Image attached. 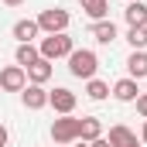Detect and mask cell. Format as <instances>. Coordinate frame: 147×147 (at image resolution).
<instances>
[{
  "label": "cell",
  "instance_id": "4316f807",
  "mask_svg": "<svg viewBox=\"0 0 147 147\" xmlns=\"http://www.w3.org/2000/svg\"><path fill=\"white\" fill-rule=\"evenodd\" d=\"M127 3H130V0H127Z\"/></svg>",
  "mask_w": 147,
  "mask_h": 147
},
{
  "label": "cell",
  "instance_id": "d4e9b609",
  "mask_svg": "<svg viewBox=\"0 0 147 147\" xmlns=\"http://www.w3.org/2000/svg\"><path fill=\"white\" fill-rule=\"evenodd\" d=\"M72 147H89V144H86V140H82V144H79V140H75V144H72Z\"/></svg>",
  "mask_w": 147,
  "mask_h": 147
},
{
  "label": "cell",
  "instance_id": "9a60e30c",
  "mask_svg": "<svg viewBox=\"0 0 147 147\" xmlns=\"http://www.w3.org/2000/svg\"><path fill=\"white\" fill-rule=\"evenodd\" d=\"M127 72H130V79H144L147 75V51H134L127 58Z\"/></svg>",
  "mask_w": 147,
  "mask_h": 147
},
{
  "label": "cell",
  "instance_id": "5b68a950",
  "mask_svg": "<svg viewBox=\"0 0 147 147\" xmlns=\"http://www.w3.org/2000/svg\"><path fill=\"white\" fill-rule=\"evenodd\" d=\"M28 86V72L21 69V65H7L3 72H0V89L3 92H21Z\"/></svg>",
  "mask_w": 147,
  "mask_h": 147
},
{
  "label": "cell",
  "instance_id": "484cf974",
  "mask_svg": "<svg viewBox=\"0 0 147 147\" xmlns=\"http://www.w3.org/2000/svg\"><path fill=\"white\" fill-rule=\"evenodd\" d=\"M55 147H72V144H55Z\"/></svg>",
  "mask_w": 147,
  "mask_h": 147
},
{
  "label": "cell",
  "instance_id": "7402d4cb",
  "mask_svg": "<svg viewBox=\"0 0 147 147\" xmlns=\"http://www.w3.org/2000/svg\"><path fill=\"white\" fill-rule=\"evenodd\" d=\"M89 147H110V140H106V137H99V140H92Z\"/></svg>",
  "mask_w": 147,
  "mask_h": 147
},
{
  "label": "cell",
  "instance_id": "8992f818",
  "mask_svg": "<svg viewBox=\"0 0 147 147\" xmlns=\"http://www.w3.org/2000/svg\"><path fill=\"white\" fill-rule=\"evenodd\" d=\"M48 106L55 113H62V116H69L75 110V92L72 89H65V86H58L55 92H48Z\"/></svg>",
  "mask_w": 147,
  "mask_h": 147
},
{
  "label": "cell",
  "instance_id": "7a4b0ae2",
  "mask_svg": "<svg viewBox=\"0 0 147 147\" xmlns=\"http://www.w3.org/2000/svg\"><path fill=\"white\" fill-rule=\"evenodd\" d=\"M38 51H41V58L55 62V58H69V55L75 51V45H72V38L62 31V34H48V38H41Z\"/></svg>",
  "mask_w": 147,
  "mask_h": 147
},
{
  "label": "cell",
  "instance_id": "603a6c76",
  "mask_svg": "<svg viewBox=\"0 0 147 147\" xmlns=\"http://www.w3.org/2000/svg\"><path fill=\"white\" fill-rule=\"evenodd\" d=\"M140 140L147 144V120H144V130H140Z\"/></svg>",
  "mask_w": 147,
  "mask_h": 147
},
{
  "label": "cell",
  "instance_id": "8fae6325",
  "mask_svg": "<svg viewBox=\"0 0 147 147\" xmlns=\"http://www.w3.org/2000/svg\"><path fill=\"white\" fill-rule=\"evenodd\" d=\"M110 92L120 99V103H134V99L140 96V89H137V79H130V75H127V79H120V82L113 86Z\"/></svg>",
  "mask_w": 147,
  "mask_h": 147
},
{
  "label": "cell",
  "instance_id": "ba28073f",
  "mask_svg": "<svg viewBox=\"0 0 147 147\" xmlns=\"http://www.w3.org/2000/svg\"><path fill=\"white\" fill-rule=\"evenodd\" d=\"M21 99H24L28 110H45V106H48V92H45V86H24V89H21Z\"/></svg>",
  "mask_w": 147,
  "mask_h": 147
},
{
  "label": "cell",
  "instance_id": "2e32d148",
  "mask_svg": "<svg viewBox=\"0 0 147 147\" xmlns=\"http://www.w3.org/2000/svg\"><path fill=\"white\" fill-rule=\"evenodd\" d=\"M82 3V14H89L92 21H103L110 14V0H79Z\"/></svg>",
  "mask_w": 147,
  "mask_h": 147
},
{
  "label": "cell",
  "instance_id": "277c9868",
  "mask_svg": "<svg viewBox=\"0 0 147 147\" xmlns=\"http://www.w3.org/2000/svg\"><path fill=\"white\" fill-rule=\"evenodd\" d=\"M51 140L55 144H75L79 140V120H75L72 113L69 116H58L51 123Z\"/></svg>",
  "mask_w": 147,
  "mask_h": 147
},
{
  "label": "cell",
  "instance_id": "ffe728a7",
  "mask_svg": "<svg viewBox=\"0 0 147 147\" xmlns=\"http://www.w3.org/2000/svg\"><path fill=\"white\" fill-rule=\"evenodd\" d=\"M134 103H137V113H140V116L147 120V92H140V96H137Z\"/></svg>",
  "mask_w": 147,
  "mask_h": 147
},
{
  "label": "cell",
  "instance_id": "6da1fadb",
  "mask_svg": "<svg viewBox=\"0 0 147 147\" xmlns=\"http://www.w3.org/2000/svg\"><path fill=\"white\" fill-rule=\"evenodd\" d=\"M96 69H99V58H96V51H89V48H75L72 55H69V72L75 79H96Z\"/></svg>",
  "mask_w": 147,
  "mask_h": 147
},
{
  "label": "cell",
  "instance_id": "44dd1931",
  "mask_svg": "<svg viewBox=\"0 0 147 147\" xmlns=\"http://www.w3.org/2000/svg\"><path fill=\"white\" fill-rule=\"evenodd\" d=\"M0 147H7V127L0 123Z\"/></svg>",
  "mask_w": 147,
  "mask_h": 147
},
{
  "label": "cell",
  "instance_id": "d6986e66",
  "mask_svg": "<svg viewBox=\"0 0 147 147\" xmlns=\"http://www.w3.org/2000/svg\"><path fill=\"white\" fill-rule=\"evenodd\" d=\"M127 41L134 45V51H144L147 48V28H130L127 31Z\"/></svg>",
  "mask_w": 147,
  "mask_h": 147
},
{
  "label": "cell",
  "instance_id": "cb8c5ba5",
  "mask_svg": "<svg viewBox=\"0 0 147 147\" xmlns=\"http://www.w3.org/2000/svg\"><path fill=\"white\" fill-rule=\"evenodd\" d=\"M3 3H7V7H17V3H24V0H3Z\"/></svg>",
  "mask_w": 147,
  "mask_h": 147
},
{
  "label": "cell",
  "instance_id": "52a82bcc",
  "mask_svg": "<svg viewBox=\"0 0 147 147\" xmlns=\"http://www.w3.org/2000/svg\"><path fill=\"white\" fill-rule=\"evenodd\" d=\"M110 147H140V140H137V134L134 130H127L123 123H116V127H110Z\"/></svg>",
  "mask_w": 147,
  "mask_h": 147
},
{
  "label": "cell",
  "instance_id": "3957f363",
  "mask_svg": "<svg viewBox=\"0 0 147 147\" xmlns=\"http://www.w3.org/2000/svg\"><path fill=\"white\" fill-rule=\"evenodd\" d=\"M38 28L48 31V34H62V31L69 28V10H62V7L41 10V14H38Z\"/></svg>",
  "mask_w": 147,
  "mask_h": 147
},
{
  "label": "cell",
  "instance_id": "e0dca14e",
  "mask_svg": "<svg viewBox=\"0 0 147 147\" xmlns=\"http://www.w3.org/2000/svg\"><path fill=\"white\" fill-rule=\"evenodd\" d=\"M14 58H17L21 69H28V65H34L38 58H41V51H38L34 45H17V55H14Z\"/></svg>",
  "mask_w": 147,
  "mask_h": 147
},
{
  "label": "cell",
  "instance_id": "5bb4252c",
  "mask_svg": "<svg viewBox=\"0 0 147 147\" xmlns=\"http://www.w3.org/2000/svg\"><path fill=\"white\" fill-rule=\"evenodd\" d=\"M38 31H41L38 21H17V24H14V38H17L21 45H31V41L38 38Z\"/></svg>",
  "mask_w": 147,
  "mask_h": 147
},
{
  "label": "cell",
  "instance_id": "7c38bea8",
  "mask_svg": "<svg viewBox=\"0 0 147 147\" xmlns=\"http://www.w3.org/2000/svg\"><path fill=\"white\" fill-rule=\"evenodd\" d=\"M123 17H127V24H130V28H147V3L130 0V3H127V10H123Z\"/></svg>",
  "mask_w": 147,
  "mask_h": 147
},
{
  "label": "cell",
  "instance_id": "ac0fdd59",
  "mask_svg": "<svg viewBox=\"0 0 147 147\" xmlns=\"http://www.w3.org/2000/svg\"><path fill=\"white\" fill-rule=\"evenodd\" d=\"M86 96H89V99H106V96H110V86H106L103 79H89V82H86Z\"/></svg>",
  "mask_w": 147,
  "mask_h": 147
},
{
  "label": "cell",
  "instance_id": "30bf717a",
  "mask_svg": "<svg viewBox=\"0 0 147 147\" xmlns=\"http://www.w3.org/2000/svg\"><path fill=\"white\" fill-rule=\"evenodd\" d=\"M89 34L96 38L99 45H113V41H116V24H113L110 17H103V21H92V28H89Z\"/></svg>",
  "mask_w": 147,
  "mask_h": 147
},
{
  "label": "cell",
  "instance_id": "9c48e42d",
  "mask_svg": "<svg viewBox=\"0 0 147 147\" xmlns=\"http://www.w3.org/2000/svg\"><path fill=\"white\" fill-rule=\"evenodd\" d=\"M99 137H103V123H99V116H82V120H79V140L92 144V140H99Z\"/></svg>",
  "mask_w": 147,
  "mask_h": 147
},
{
  "label": "cell",
  "instance_id": "4fadbf2b",
  "mask_svg": "<svg viewBox=\"0 0 147 147\" xmlns=\"http://www.w3.org/2000/svg\"><path fill=\"white\" fill-rule=\"evenodd\" d=\"M24 72H28V79H31V86H45V82L51 79V62H48V58H38L34 65H28Z\"/></svg>",
  "mask_w": 147,
  "mask_h": 147
}]
</instances>
